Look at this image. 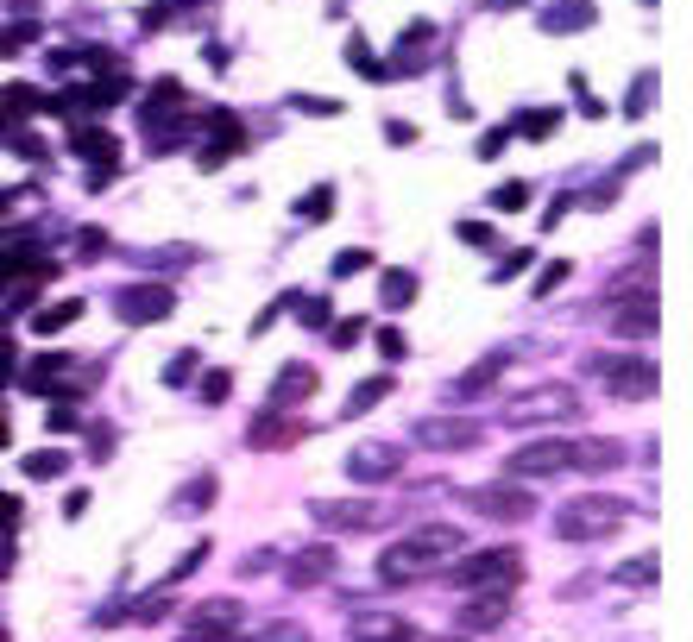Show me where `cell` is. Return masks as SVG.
<instances>
[{
    "label": "cell",
    "mask_w": 693,
    "mask_h": 642,
    "mask_svg": "<svg viewBox=\"0 0 693 642\" xmlns=\"http://www.w3.org/2000/svg\"><path fill=\"white\" fill-rule=\"evenodd\" d=\"M618 522H630V504H624V498H605V492L561 504V535H567V541H599V535H611Z\"/></svg>",
    "instance_id": "cell-1"
},
{
    "label": "cell",
    "mask_w": 693,
    "mask_h": 642,
    "mask_svg": "<svg viewBox=\"0 0 693 642\" xmlns=\"http://www.w3.org/2000/svg\"><path fill=\"white\" fill-rule=\"evenodd\" d=\"M573 466H580V447H573L567 435L524 441V447L505 460V473H511V479H554V473H573Z\"/></svg>",
    "instance_id": "cell-2"
},
{
    "label": "cell",
    "mask_w": 693,
    "mask_h": 642,
    "mask_svg": "<svg viewBox=\"0 0 693 642\" xmlns=\"http://www.w3.org/2000/svg\"><path fill=\"white\" fill-rule=\"evenodd\" d=\"M517 573H524V554H517V548H486V554H473V561L454 567V580H460L467 592H511Z\"/></svg>",
    "instance_id": "cell-3"
},
{
    "label": "cell",
    "mask_w": 693,
    "mask_h": 642,
    "mask_svg": "<svg viewBox=\"0 0 693 642\" xmlns=\"http://www.w3.org/2000/svg\"><path fill=\"white\" fill-rule=\"evenodd\" d=\"M467 504L479 516H498V522H524V516L536 511V498H530L524 479H511V485H479V492H467Z\"/></svg>",
    "instance_id": "cell-4"
},
{
    "label": "cell",
    "mask_w": 693,
    "mask_h": 642,
    "mask_svg": "<svg viewBox=\"0 0 693 642\" xmlns=\"http://www.w3.org/2000/svg\"><path fill=\"white\" fill-rule=\"evenodd\" d=\"M573 409H580V397H573L567 385H543V390H524V397H517L505 416L524 428V422H543V416H573Z\"/></svg>",
    "instance_id": "cell-5"
},
{
    "label": "cell",
    "mask_w": 693,
    "mask_h": 642,
    "mask_svg": "<svg viewBox=\"0 0 693 642\" xmlns=\"http://www.w3.org/2000/svg\"><path fill=\"white\" fill-rule=\"evenodd\" d=\"M189 624H196V630H183V642H240V637H234V624H240V599H208V605H196Z\"/></svg>",
    "instance_id": "cell-6"
},
{
    "label": "cell",
    "mask_w": 693,
    "mask_h": 642,
    "mask_svg": "<svg viewBox=\"0 0 693 642\" xmlns=\"http://www.w3.org/2000/svg\"><path fill=\"white\" fill-rule=\"evenodd\" d=\"M114 309H120V321H164V315L177 309V296H170L164 283H127V290L114 296Z\"/></svg>",
    "instance_id": "cell-7"
},
{
    "label": "cell",
    "mask_w": 693,
    "mask_h": 642,
    "mask_svg": "<svg viewBox=\"0 0 693 642\" xmlns=\"http://www.w3.org/2000/svg\"><path fill=\"white\" fill-rule=\"evenodd\" d=\"M416 441L435 447V454H460V447H479V422H460V416H428L416 422Z\"/></svg>",
    "instance_id": "cell-8"
},
{
    "label": "cell",
    "mask_w": 693,
    "mask_h": 642,
    "mask_svg": "<svg viewBox=\"0 0 693 642\" xmlns=\"http://www.w3.org/2000/svg\"><path fill=\"white\" fill-rule=\"evenodd\" d=\"M398 466H404V454L391 441H366V447L347 454V479H360V485H385Z\"/></svg>",
    "instance_id": "cell-9"
},
{
    "label": "cell",
    "mask_w": 693,
    "mask_h": 642,
    "mask_svg": "<svg viewBox=\"0 0 693 642\" xmlns=\"http://www.w3.org/2000/svg\"><path fill=\"white\" fill-rule=\"evenodd\" d=\"M611 378V397H630V403H643V397H656L662 390V372H656V359H618V366H605Z\"/></svg>",
    "instance_id": "cell-10"
},
{
    "label": "cell",
    "mask_w": 693,
    "mask_h": 642,
    "mask_svg": "<svg viewBox=\"0 0 693 642\" xmlns=\"http://www.w3.org/2000/svg\"><path fill=\"white\" fill-rule=\"evenodd\" d=\"M315 522L334 529V535H353V529H372V504H366V498H322V504H315Z\"/></svg>",
    "instance_id": "cell-11"
},
{
    "label": "cell",
    "mask_w": 693,
    "mask_h": 642,
    "mask_svg": "<svg viewBox=\"0 0 693 642\" xmlns=\"http://www.w3.org/2000/svg\"><path fill=\"white\" fill-rule=\"evenodd\" d=\"M422 573H428V561L416 554L410 541H391V548L379 554V580H385V586H410V580H422Z\"/></svg>",
    "instance_id": "cell-12"
},
{
    "label": "cell",
    "mask_w": 693,
    "mask_h": 642,
    "mask_svg": "<svg viewBox=\"0 0 693 642\" xmlns=\"http://www.w3.org/2000/svg\"><path fill=\"white\" fill-rule=\"evenodd\" d=\"M328 573H334V548H328V541H315V548L290 554V573H284V580H290V586H322Z\"/></svg>",
    "instance_id": "cell-13"
},
{
    "label": "cell",
    "mask_w": 693,
    "mask_h": 642,
    "mask_svg": "<svg viewBox=\"0 0 693 642\" xmlns=\"http://www.w3.org/2000/svg\"><path fill=\"white\" fill-rule=\"evenodd\" d=\"M505 611H511V592H473V605L460 611V630H498L505 624Z\"/></svg>",
    "instance_id": "cell-14"
},
{
    "label": "cell",
    "mask_w": 693,
    "mask_h": 642,
    "mask_svg": "<svg viewBox=\"0 0 693 642\" xmlns=\"http://www.w3.org/2000/svg\"><path fill=\"white\" fill-rule=\"evenodd\" d=\"M353 642H410V624L391 611H360L353 618Z\"/></svg>",
    "instance_id": "cell-15"
},
{
    "label": "cell",
    "mask_w": 693,
    "mask_h": 642,
    "mask_svg": "<svg viewBox=\"0 0 693 642\" xmlns=\"http://www.w3.org/2000/svg\"><path fill=\"white\" fill-rule=\"evenodd\" d=\"M460 541H467V535H460L454 522H435V529H416V535H410V548L422 554V561H441V554H460Z\"/></svg>",
    "instance_id": "cell-16"
},
{
    "label": "cell",
    "mask_w": 693,
    "mask_h": 642,
    "mask_svg": "<svg viewBox=\"0 0 693 642\" xmlns=\"http://www.w3.org/2000/svg\"><path fill=\"white\" fill-rule=\"evenodd\" d=\"M315 385H322V378H315V366H284V372L272 378V409H277V403H303Z\"/></svg>",
    "instance_id": "cell-17"
},
{
    "label": "cell",
    "mask_w": 693,
    "mask_h": 642,
    "mask_svg": "<svg viewBox=\"0 0 693 642\" xmlns=\"http://www.w3.org/2000/svg\"><path fill=\"white\" fill-rule=\"evenodd\" d=\"M63 372H70V359H63V353H38V359L25 366V378H19V385H25V390H57V385H63Z\"/></svg>",
    "instance_id": "cell-18"
},
{
    "label": "cell",
    "mask_w": 693,
    "mask_h": 642,
    "mask_svg": "<svg viewBox=\"0 0 693 642\" xmlns=\"http://www.w3.org/2000/svg\"><path fill=\"white\" fill-rule=\"evenodd\" d=\"M70 145H76L82 158H101V164H108V158H120V139H114L108 127H76V132H70Z\"/></svg>",
    "instance_id": "cell-19"
},
{
    "label": "cell",
    "mask_w": 693,
    "mask_h": 642,
    "mask_svg": "<svg viewBox=\"0 0 693 642\" xmlns=\"http://www.w3.org/2000/svg\"><path fill=\"white\" fill-rule=\"evenodd\" d=\"M543 25H549V32H580V25H592V0H554Z\"/></svg>",
    "instance_id": "cell-20"
},
{
    "label": "cell",
    "mask_w": 693,
    "mask_h": 642,
    "mask_svg": "<svg viewBox=\"0 0 693 642\" xmlns=\"http://www.w3.org/2000/svg\"><path fill=\"white\" fill-rule=\"evenodd\" d=\"M296 435H303V428H296V422H277L272 409H265V416H259V428H253V435H246V441H253V447H290V441H296Z\"/></svg>",
    "instance_id": "cell-21"
},
{
    "label": "cell",
    "mask_w": 693,
    "mask_h": 642,
    "mask_svg": "<svg viewBox=\"0 0 693 642\" xmlns=\"http://www.w3.org/2000/svg\"><path fill=\"white\" fill-rule=\"evenodd\" d=\"M82 315V302L70 296V302H51V309H38V321H32V334H63L70 321Z\"/></svg>",
    "instance_id": "cell-22"
},
{
    "label": "cell",
    "mask_w": 693,
    "mask_h": 642,
    "mask_svg": "<svg viewBox=\"0 0 693 642\" xmlns=\"http://www.w3.org/2000/svg\"><path fill=\"white\" fill-rule=\"evenodd\" d=\"M505 359H511V353H492V359H479V366H473V372H467V378H460V397H479V390H492V378H498V366H505Z\"/></svg>",
    "instance_id": "cell-23"
},
{
    "label": "cell",
    "mask_w": 693,
    "mask_h": 642,
    "mask_svg": "<svg viewBox=\"0 0 693 642\" xmlns=\"http://www.w3.org/2000/svg\"><path fill=\"white\" fill-rule=\"evenodd\" d=\"M385 397H391V378H366V385L347 397V416H366V409H372V403H385Z\"/></svg>",
    "instance_id": "cell-24"
},
{
    "label": "cell",
    "mask_w": 693,
    "mask_h": 642,
    "mask_svg": "<svg viewBox=\"0 0 693 642\" xmlns=\"http://www.w3.org/2000/svg\"><path fill=\"white\" fill-rule=\"evenodd\" d=\"M379 296H385V309H404V302L416 296V277L410 271H391V277L379 283Z\"/></svg>",
    "instance_id": "cell-25"
},
{
    "label": "cell",
    "mask_w": 693,
    "mask_h": 642,
    "mask_svg": "<svg viewBox=\"0 0 693 642\" xmlns=\"http://www.w3.org/2000/svg\"><path fill=\"white\" fill-rule=\"evenodd\" d=\"M296 215H303V221H322V215H334V189L322 183V189H309V196H296Z\"/></svg>",
    "instance_id": "cell-26"
},
{
    "label": "cell",
    "mask_w": 693,
    "mask_h": 642,
    "mask_svg": "<svg viewBox=\"0 0 693 642\" xmlns=\"http://www.w3.org/2000/svg\"><path fill=\"white\" fill-rule=\"evenodd\" d=\"M32 108H44L38 89H6V95H0V114H32Z\"/></svg>",
    "instance_id": "cell-27"
},
{
    "label": "cell",
    "mask_w": 693,
    "mask_h": 642,
    "mask_svg": "<svg viewBox=\"0 0 693 642\" xmlns=\"http://www.w3.org/2000/svg\"><path fill=\"white\" fill-rule=\"evenodd\" d=\"M524 202H530V183H498L492 189V208H505V215H517Z\"/></svg>",
    "instance_id": "cell-28"
},
{
    "label": "cell",
    "mask_w": 693,
    "mask_h": 642,
    "mask_svg": "<svg viewBox=\"0 0 693 642\" xmlns=\"http://www.w3.org/2000/svg\"><path fill=\"white\" fill-rule=\"evenodd\" d=\"M25 473L32 479H57V473H70V460L63 454H25Z\"/></svg>",
    "instance_id": "cell-29"
},
{
    "label": "cell",
    "mask_w": 693,
    "mask_h": 642,
    "mask_svg": "<svg viewBox=\"0 0 693 642\" xmlns=\"http://www.w3.org/2000/svg\"><path fill=\"white\" fill-rule=\"evenodd\" d=\"M618 580H630V586H656V554H637L630 567H618Z\"/></svg>",
    "instance_id": "cell-30"
},
{
    "label": "cell",
    "mask_w": 693,
    "mask_h": 642,
    "mask_svg": "<svg viewBox=\"0 0 693 642\" xmlns=\"http://www.w3.org/2000/svg\"><path fill=\"white\" fill-rule=\"evenodd\" d=\"M554 120H561V114L536 108V114H524V120H517V132H530V139H549V132H554Z\"/></svg>",
    "instance_id": "cell-31"
},
{
    "label": "cell",
    "mask_w": 693,
    "mask_h": 642,
    "mask_svg": "<svg viewBox=\"0 0 693 642\" xmlns=\"http://www.w3.org/2000/svg\"><path fill=\"white\" fill-rule=\"evenodd\" d=\"M366 264H372V253H360V246H347V253L334 258V277H360Z\"/></svg>",
    "instance_id": "cell-32"
},
{
    "label": "cell",
    "mask_w": 693,
    "mask_h": 642,
    "mask_svg": "<svg viewBox=\"0 0 693 642\" xmlns=\"http://www.w3.org/2000/svg\"><path fill=\"white\" fill-rule=\"evenodd\" d=\"M650 95H656V76L643 70V76H637V89H630V101H624V114H643V108H650Z\"/></svg>",
    "instance_id": "cell-33"
},
{
    "label": "cell",
    "mask_w": 693,
    "mask_h": 642,
    "mask_svg": "<svg viewBox=\"0 0 693 642\" xmlns=\"http://www.w3.org/2000/svg\"><path fill=\"white\" fill-rule=\"evenodd\" d=\"M567 271H573V264H567V258H554L549 271L536 277V296H549V290H561V283H567Z\"/></svg>",
    "instance_id": "cell-34"
},
{
    "label": "cell",
    "mask_w": 693,
    "mask_h": 642,
    "mask_svg": "<svg viewBox=\"0 0 693 642\" xmlns=\"http://www.w3.org/2000/svg\"><path fill=\"white\" fill-rule=\"evenodd\" d=\"M460 240H467V246H492V240H498V234H492V227H486V221H460Z\"/></svg>",
    "instance_id": "cell-35"
},
{
    "label": "cell",
    "mask_w": 693,
    "mask_h": 642,
    "mask_svg": "<svg viewBox=\"0 0 693 642\" xmlns=\"http://www.w3.org/2000/svg\"><path fill=\"white\" fill-rule=\"evenodd\" d=\"M328 321H334V309H328V302H303V328H315V334H322Z\"/></svg>",
    "instance_id": "cell-36"
},
{
    "label": "cell",
    "mask_w": 693,
    "mask_h": 642,
    "mask_svg": "<svg viewBox=\"0 0 693 642\" xmlns=\"http://www.w3.org/2000/svg\"><path fill=\"white\" fill-rule=\"evenodd\" d=\"M44 428H51V435H76V428H82V416H76V409H51V422H44Z\"/></svg>",
    "instance_id": "cell-37"
},
{
    "label": "cell",
    "mask_w": 693,
    "mask_h": 642,
    "mask_svg": "<svg viewBox=\"0 0 693 642\" xmlns=\"http://www.w3.org/2000/svg\"><path fill=\"white\" fill-rule=\"evenodd\" d=\"M32 38H38V25H6V32H0L6 51H19V44H32Z\"/></svg>",
    "instance_id": "cell-38"
},
{
    "label": "cell",
    "mask_w": 693,
    "mask_h": 642,
    "mask_svg": "<svg viewBox=\"0 0 693 642\" xmlns=\"http://www.w3.org/2000/svg\"><path fill=\"white\" fill-rule=\"evenodd\" d=\"M208 498H215V479H208V473H202V479H196V485H189V492H183V504H189V511H196V504H208Z\"/></svg>",
    "instance_id": "cell-39"
},
{
    "label": "cell",
    "mask_w": 693,
    "mask_h": 642,
    "mask_svg": "<svg viewBox=\"0 0 693 642\" xmlns=\"http://www.w3.org/2000/svg\"><path fill=\"white\" fill-rule=\"evenodd\" d=\"M189 366H196V353H177V366H164V378L170 385H189Z\"/></svg>",
    "instance_id": "cell-40"
},
{
    "label": "cell",
    "mask_w": 693,
    "mask_h": 642,
    "mask_svg": "<svg viewBox=\"0 0 693 642\" xmlns=\"http://www.w3.org/2000/svg\"><path fill=\"white\" fill-rule=\"evenodd\" d=\"M227 390H234V378H227V372H215V378H208V385H202V397H208V403H221V397H227Z\"/></svg>",
    "instance_id": "cell-41"
},
{
    "label": "cell",
    "mask_w": 693,
    "mask_h": 642,
    "mask_svg": "<svg viewBox=\"0 0 693 642\" xmlns=\"http://www.w3.org/2000/svg\"><path fill=\"white\" fill-rule=\"evenodd\" d=\"M303 114H341V101H315V95H296Z\"/></svg>",
    "instance_id": "cell-42"
},
{
    "label": "cell",
    "mask_w": 693,
    "mask_h": 642,
    "mask_svg": "<svg viewBox=\"0 0 693 642\" xmlns=\"http://www.w3.org/2000/svg\"><path fill=\"white\" fill-rule=\"evenodd\" d=\"M385 139H391V145H410L416 127H410V120H391V127H385Z\"/></svg>",
    "instance_id": "cell-43"
},
{
    "label": "cell",
    "mask_w": 693,
    "mask_h": 642,
    "mask_svg": "<svg viewBox=\"0 0 693 642\" xmlns=\"http://www.w3.org/2000/svg\"><path fill=\"white\" fill-rule=\"evenodd\" d=\"M360 334H366V328H360V321H341V328H334V347H353V340H360Z\"/></svg>",
    "instance_id": "cell-44"
},
{
    "label": "cell",
    "mask_w": 693,
    "mask_h": 642,
    "mask_svg": "<svg viewBox=\"0 0 693 642\" xmlns=\"http://www.w3.org/2000/svg\"><path fill=\"white\" fill-rule=\"evenodd\" d=\"M517 271H530V253H511V258H505V271H492V277H517Z\"/></svg>",
    "instance_id": "cell-45"
},
{
    "label": "cell",
    "mask_w": 693,
    "mask_h": 642,
    "mask_svg": "<svg viewBox=\"0 0 693 642\" xmlns=\"http://www.w3.org/2000/svg\"><path fill=\"white\" fill-rule=\"evenodd\" d=\"M259 642H309V637H303V630H290V624H284V630H265V637H259Z\"/></svg>",
    "instance_id": "cell-46"
},
{
    "label": "cell",
    "mask_w": 693,
    "mask_h": 642,
    "mask_svg": "<svg viewBox=\"0 0 693 642\" xmlns=\"http://www.w3.org/2000/svg\"><path fill=\"white\" fill-rule=\"evenodd\" d=\"M0 642H13V637H6V624H0Z\"/></svg>",
    "instance_id": "cell-47"
},
{
    "label": "cell",
    "mask_w": 693,
    "mask_h": 642,
    "mask_svg": "<svg viewBox=\"0 0 693 642\" xmlns=\"http://www.w3.org/2000/svg\"><path fill=\"white\" fill-rule=\"evenodd\" d=\"M0 447H6V428H0Z\"/></svg>",
    "instance_id": "cell-48"
},
{
    "label": "cell",
    "mask_w": 693,
    "mask_h": 642,
    "mask_svg": "<svg viewBox=\"0 0 693 642\" xmlns=\"http://www.w3.org/2000/svg\"><path fill=\"white\" fill-rule=\"evenodd\" d=\"M0 385H6V378H0Z\"/></svg>",
    "instance_id": "cell-49"
}]
</instances>
